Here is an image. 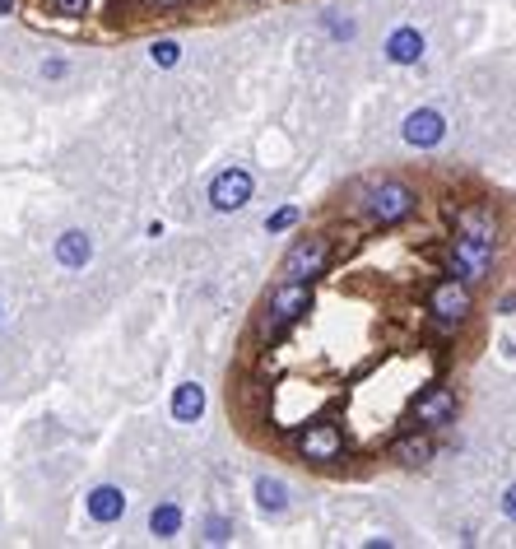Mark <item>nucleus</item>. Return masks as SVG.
<instances>
[{"label":"nucleus","instance_id":"f257e3e1","mask_svg":"<svg viewBox=\"0 0 516 549\" xmlns=\"http://www.w3.org/2000/svg\"><path fill=\"white\" fill-rule=\"evenodd\" d=\"M307 312H312V284H307V279H279L275 289L265 294L261 312H256V335L270 344L288 327H298Z\"/></svg>","mask_w":516,"mask_h":549},{"label":"nucleus","instance_id":"f03ea898","mask_svg":"<svg viewBox=\"0 0 516 549\" xmlns=\"http://www.w3.org/2000/svg\"><path fill=\"white\" fill-rule=\"evenodd\" d=\"M363 210H367V219L377 223V229H396V223H405L409 214L419 210V191L409 187V182H377L373 191H367V200H363Z\"/></svg>","mask_w":516,"mask_h":549},{"label":"nucleus","instance_id":"7ed1b4c3","mask_svg":"<svg viewBox=\"0 0 516 549\" xmlns=\"http://www.w3.org/2000/svg\"><path fill=\"white\" fill-rule=\"evenodd\" d=\"M330 256H335L330 238H326V233H307V238H298L294 247L284 252L279 279H307V284H317V279L330 270Z\"/></svg>","mask_w":516,"mask_h":549},{"label":"nucleus","instance_id":"20e7f679","mask_svg":"<svg viewBox=\"0 0 516 549\" xmlns=\"http://www.w3.org/2000/svg\"><path fill=\"white\" fill-rule=\"evenodd\" d=\"M428 312L438 317V321H447V327H461V321H470V312H474V294H470V284L456 279V275L438 279V284L428 289Z\"/></svg>","mask_w":516,"mask_h":549},{"label":"nucleus","instance_id":"39448f33","mask_svg":"<svg viewBox=\"0 0 516 549\" xmlns=\"http://www.w3.org/2000/svg\"><path fill=\"white\" fill-rule=\"evenodd\" d=\"M294 447H298V456L312 461V465H335L344 456V429H340V424H330V419H317V424H307V429L294 438Z\"/></svg>","mask_w":516,"mask_h":549},{"label":"nucleus","instance_id":"423d86ee","mask_svg":"<svg viewBox=\"0 0 516 549\" xmlns=\"http://www.w3.org/2000/svg\"><path fill=\"white\" fill-rule=\"evenodd\" d=\"M493 261H498V242H480V238H456V247H451V261H447V275H456L465 284L484 279L493 270Z\"/></svg>","mask_w":516,"mask_h":549},{"label":"nucleus","instance_id":"0eeeda50","mask_svg":"<svg viewBox=\"0 0 516 549\" xmlns=\"http://www.w3.org/2000/svg\"><path fill=\"white\" fill-rule=\"evenodd\" d=\"M456 410H461V396L451 392V386H428V392L409 405V415H415L419 429H447V424H456Z\"/></svg>","mask_w":516,"mask_h":549},{"label":"nucleus","instance_id":"6e6552de","mask_svg":"<svg viewBox=\"0 0 516 549\" xmlns=\"http://www.w3.org/2000/svg\"><path fill=\"white\" fill-rule=\"evenodd\" d=\"M252 191H256V182H252V173H246V168H223L210 182V206L219 214H233V210H242L246 200H252Z\"/></svg>","mask_w":516,"mask_h":549},{"label":"nucleus","instance_id":"1a4fd4ad","mask_svg":"<svg viewBox=\"0 0 516 549\" xmlns=\"http://www.w3.org/2000/svg\"><path fill=\"white\" fill-rule=\"evenodd\" d=\"M432 456H438V442H432L428 429H415V433H405V438L391 442V461L405 465V471H423Z\"/></svg>","mask_w":516,"mask_h":549},{"label":"nucleus","instance_id":"9d476101","mask_svg":"<svg viewBox=\"0 0 516 549\" xmlns=\"http://www.w3.org/2000/svg\"><path fill=\"white\" fill-rule=\"evenodd\" d=\"M442 140H447V121H442V112L419 108V112H409V117H405V145H415V149H432V145H442Z\"/></svg>","mask_w":516,"mask_h":549},{"label":"nucleus","instance_id":"9b49d317","mask_svg":"<svg viewBox=\"0 0 516 549\" xmlns=\"http://www.w3.org/2000/svg\"><path fill=\"white\" fill-rule=\"evenodd\" d=\"M451 223H456V238L498 242V214H493L488 206H461V210H451Z\"/></svg>","mask_w":516,"mask_h":549},{"label":"nucleus","instance_id":"f8f14e48","mask_svg":"<svg viewBox=\"0 0 516 549\" xmlns=\"http://www.w3.org/2000/svg\"><path fill=\"white\" fill-rule=\"evenodd\" d=\"M85 507H89V517H93V521L112 526V521L126 517V494H121L117 484H98V489H89Z\"/></svg>","mask_w":516,"mask_h":549},{"label":"nucleus","instance_id":"ddd939ff","mask_svg":"<svg viewBox=\"0 0 516 549\" xmlns=\"http://www.w3.org/2000/svg\"><path fill=\"white\" fill-rule=\"evenodd\" d=\"M56 261L66 270H85L89 261H93V238L85 229H66V233L56 238Z\"/></svg>","mask_w":516,"mask_h":549},{"label":"nucleus","instance_id":"4468645a","mask_svg":"<svg viewBox=\"0 0 516 549\" xmlns=\"http://www.w3.org/2000/svg\"><path fill=\"white\" fill-rule=\"evenodd\" d=\"M205 415V386L200 382H181L173 392V419L177 424H196Z\"/></svg>","mask_w":516,"mask_h":549},{"label":"nucleus","instance_id":"2eb2a0df","mask_svg":"<svg viewBox=\"0 0 516 549\" xmlns=\"http://www.w3.org/2000/svg\"><path fill=\"white\" fill-rule=\"evenodd\" d=\"M181 521H187V517H181V507L173 498H163L154 513H149V536L154 540H177L181 536Z\"/></svg>","mask_w":516,"mask_h":549},{"label":"nucleus","instance_id":"dca6fc26","mask_svg":"<svg viewBox=\"0 0 516 549\" xmlns=\"http://www.w3.org/2000/svg\"><path fill=\"white\" fill-rule=\"evenodd\" d=\"M386 56L396 61V66H415V61L423 56V37H419V28H396V33H391Z\"/></svg>","mask_w":516,"mask_h":549},{"label":"nucleus","instance_id":"f3484780","mask_svg":"<svg viewBox=\"0 0 516 549\" xmlns=\"http://www.w3.org/2000/svg\"><path fill=\"white\" fill-rule=\"evenodd\" d=\"M256 503H261V513L279 517L284 507H288V484L275 480V475H261V480H256Z\"/></svg>","mask_w":516,"mask_h":549},{"label":"nucleus","instance_id":"a211bd4d","mask_svg":"<svg viewBox=\"0 0 516 549\" xmlns=\"http://www.w3.org/2000/svg\"><path fill=\"white\" fill-rule=\"evenodd\" d=\"M200 540H205V545H229V540H233V521H229V517H205Z\"/></svg>","mask_w":516,"mask_h":549},{"label":"nucleus","instance_id":"6ab92c4d","mask_svg":"<svg viewBox=\"0 0 516 549\" xmlns=\"http://www.w3.org/2000/svg\"><path fill=\"white\" fill-rule=\"evenodd\" d=\"M149 61H154V66H163V70H173L177 61H181V43H173V37H158V43L149 47Z\"/></svg>","mask_w":516,"mask_h":549},{"label":"nucleus","instance_id":"aec40b11","mask_svg":"<svg viewBox=\"0 0 516 549\" xmlns=\"http://www.w3.org/2000/svg\"><path fill=\"white\" fill-rule=\"evenodd\" d=\"M294 223H298V210L288 206V210H275L270 219H265V229H270V233H284V229H294Z\"/></svg>","mask_w":516,"mask_h":549},{"label":"nucleus","instance_id":"412c9836","mask_svg":"<svg viewBox=\"0 0 516 549\" xmlns=\"http://www.w3.org/2000/svg\"><path fill=\"white\" fill-rule=\"evenodd\" d=\"M52 10L66 14V19H85L89 14V0H52Z\"/></svg>","mask_w":516,"mask_h":549},{"label":"nucleus","instance_id":"4be33fe9","mask_svg":"<svg viewBox=\"0 0 516 549\" xmlns=\"http://www.w3.org/2000/svg\"><path fill=\"white\" fill-rule=\"evenodd\" d=\"M66 70H70V66H66V61H56V56H52V61H43V79H60Z\"/></svg>","mask_w":516,"mask_h":549},{"label":"nucleus","instance_id":"5701e85b","mask_svg":"<svg viewBox=\"0 0 516 549\" xmlns=\"http://www.w3.org/2000/svg\"><path fill=\"white\" fill-rule=\"evenodd\" d=\"M503 513H507V517L516 521V484H512V489L503 494Z\"/></svg>","mask_w":516,"mask_h":549},{"label":"nucleus","instance_id":"b1692460","mask_svg":"<svg viewBox=\"0 0 516 549\" xmlns=\"http://www.w3.org/2000/svg\"><path fill=\"white\" fill-rule=\"evenodd\" d=\"M154 10H181V5H191V0H149Z\"/></svg>","mask_w":516,"mask_h":549},{"label":"nucleus","instance_id":"393cba45","mask_svg":"<svg viewBox=\"0 0 516 549\" xmlns=\"http://www.w3.org/2000/svg\"><path fill=\"white\" fill-rule=\"evenodd\" d=\"M14 10V0H0V14H10Z\"/></svg>","mask_w":516,"mask_h":549},{"label":"nucleus","instance_id":"a878e982","mask_svg":"<svg viewBox=\"0 0 516 549\" xmlns=\"http://www.w3.org/2000/svg\"><path fill=\"white\" fill-rule=\"evenodd\" d=\"M0 312H5V308H0Z\"/></svg>","mask_w":516,"mask_h":549}]
</instances>
